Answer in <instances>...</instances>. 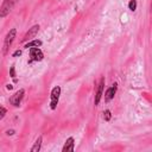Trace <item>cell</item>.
<instances>
[{"label":"cell","instance_id":"6da1fadb","mask_svg":"<svg viewBox=\"0 0 152 152\" xmlns=\"http://www.w3.org/2000/svg\"><path fill=\"white\" fill-rule=\"evenodd\" d=\"M19 0H4V2L0 6V18H5L10 14V12L13 10V7L17 5Z\"/></svg>","mask_w":152,"mask_h":152},{"label":"cell","instance_id":"7a4b0ae2","mask_svg":"<svg viewBox=\"0 0 152 152\" xmlns=\"http://www.w3.org/2000/svg\"><path fill=\"white\" fill-rule=\"evenodd\" d=\"M15 34H17V30L15 28H11L7 32V34L5 37V40H4V45H2V53L4 55H7L10 48H11V45H12L14 38H15Z\"/></svg>","mask_w":152,"mask_h":152},{"label":"cell","instance_id":"3957f363","mask_svg":"<svg viewBox=\"0 0 152 152\" xmlns=\"http://www.w3.org/2000/svg\"><path fill=\"white\" fill-rule=\"evenodd\" d=\"M61 87L59 86H56L52 88L51 90V95H50V108L53 110L56 109L57 104H58V100H59V95H61Z\"/></svg>","mask_w":152,"mask_h":152},{"label":"cell","instance_id":"277c9868","mask_svg":"<svg viewBox=\"0 0 152 152\" xmlns=\"http://www.w3.org/2000/svg\"><path fill=\"white\" fill-rule=\"evenodd\" d=\"M24 95H25V90H24L23 88L19 89V90H17V91L11 96L10 103H11L12 106H14V107H19L20 103H21V100H23Z\"/></svg>","mask_w":152,"mask_h":152},{"label":"cell","instance_id":"5b68a950","mask_svg":"<svg viewBox=\"0 0 152 152\" xmlns=\"http://www.w3.org/2000/svg\"><path fill=\"white\" fill-rule=\"evenodd\" d=\"M30 61H28V63H32V62H39V61H42L43 58H44V55H43V52H42V50L39 49V48H31L30 49Z\"/></svg>","mask_w":152,"mask_h":152},{"label":"cell","instance_id":"8992f818","mask_svg":"<svg viewBox=\"0 0 152 152\" xmlns=\"http://www.w3.org/2000/svg\"><path fill=\"white\" fill-rule=\"evenodd\" d=\"M103 88H104V78H101L99 86H97V89H96V94H95V99H94V103L95 106H97L101 101V97L103 95Z\"/></svg>","mask_w":152,"mask_h":152},{"label":"cell","instance_id":"52a82bcc","mask_svg":"<svg viewBox=\"0 0 152 152\" xmlns=\"http://www.w3.org/2000/svg\"><path fill=\"white\" fill-rule=\"evenodd\" d=\"M38 31H39V25H38V24H37V25H33V26H32L31 28H28V31L25 33V36H24V38H23V42L25 43V42H27V40L34 38L36 34L38 33Z\"/></svg>","mask_w":152,"mask_h":152},{"label":"cell","instance_id":"ba28073f","mask_svg":"<svg viewBox=\"0 0 152 152\" xmlns=\"http://www.w3.org/2000/svg\"><path fill=\"white\" fill-rule=\"evenodd\" d=\"M116 90H118V84L116 83L112 84V87H109L106 90V93H104V101L106 102H109L112 99H114V95H115Z\"/></svg>","mask_w":152,"mask_h":152},{"label":"cell","instance_id":"9c48e42d","mask_svg":"<svg viewBox=\"0 0 152 152\" xmlns=\"http://www.w3.org/2000/svg\"><path fill=\"white\" fill-rule=\"evenodd\" d=\"M74 150H75V140H74L72 137H70V138H68V139L65 140L62 151H63V152H72Z\"/></svg>","mask_w":152,"mask_h":152},{"label":"cell","instance_id":"30bf717a","mask_svg":"<svg viewBox=\"0 0 152 152\" xmlns=\"http://www.w3.org/2000/svg\"><path fill=\"white\" fill-rule=\"evenodd\" d=\"M42 142H43V137L39 135V137L36 139L33 146L31 147V152H38V151L40 150V147H42Z\"/></svg>","mask_w":152,"mask_h":152},{"label":"cell","instance_id":"8fae6325","mask_svg":"<svg viewBox=\"0 0 152 152\" xmlns=\"http://www.w3.org/2000/svg\"><path fill=\"white\" fill-rule=\"evenodd\" d=\"M42 45V42L39 39H33V40H30L28 43L25 44V49H31V48H38Z\"/></svg>","mask_w":152,"mask_h":152},{"label":"cell","instance_id":"7c38bea8","mask_svg":"<svg viewBox=\"0 0 152 152\" xmlns=\"http://www.w3.org/2000/svg\"><path fill=\"white\" fill-rule=\"evenodd\" d=\"M128 8H129V11H135L137 10V1L135 0H131L129 2H128Z\"/></svg>","mask_w":152,"mask_h":152},{"label":"cell","instance_id":"4fadbf2b","mask_svg":"<svg viewBox=\"0 0 152 152\" xmlns=\"http://www.w3.org/2000/svg\"><path fill=\"white\" fill-rule=\"evenodd\" d=\"M110 118H112V113H110V110H104L103 112V119H104V121H109L110 120Z\"/></svg>","mask_w":152,"mask_h":152},{"label":"cell","instance_id":"5bb4252c","mask_svg":"<svg viewBox=\"0 0 152 152\" xmlns=\"http://www.w3.org/2000/svg\"><path fill=\"white\" fill-rule=\"evenodd\" d=\"M6 113H7V109L5 107H0V120L4 119V116L6 115Z\"/></svg>","mask_w":152,"mask_h":152},{"label":"cell","instance_id":"9a60e30c","mask_svg":"<svg viewBox=\"0 0 152 152\" xmlns=\"http://www.w3.org/2000/svg\"><path fill=\"white\" fill-rule=\"evenodd\" d=\"M10 75H11V77H15V70H14V66H11Z\"/></svg>","mask_w":152,"mask_h":152},{"label":"cell","instance_id":"2e32d148","mask_svg":"<svg viewBox=\"0 0 152 152\" xmlns=\"http://www.w3.org/2000/svg\"><path fill=\"white\" fill-rule=\"evenodd\" d=\"M20 55H21V51H20V50H15L12 56H13V57H18V56H20Z\"/></svg>","mask_w":152,"mask_h":152},{"label":"cell","instance_id":"e0dca14e","mask_svg":"<svg viewBox=\"0 0 152 152\" xmlns=\"http://www.w3.org/2000/svg\"><path fill=\"white\" fill-rule=\"evenodd\" d=\"M6 134L7 135H12V134H14V131L13 129H8V131H6Z\"/></svg>","mask_w":152,"mask_h":152},{"label":"cell","instance_id":"ac0fdd59","mask_svg":"<svg viewBox=\"0 0 152 152\" xmlns=\"http://www.w3.org/2000/svg\"><path fill=\"white\" fill-rule=\"evenodd\" d=\"M12 88H13V86H12V84H7V89H10V90H11Z\"/></svg>","mask_w":152,"mask_h":152}]
</instances>
